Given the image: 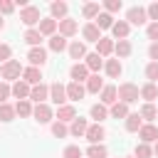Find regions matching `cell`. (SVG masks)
<instances>
[{"instance_id": "obj_1", "label": "cell", "mask_w": 158, "mask_h": 158, "mask_svg": "<svg viewBox=\"0 0 158 158\" xmlns=\"http://www.w3.org/2000/svg\"><path fill=\"white\" fill-rule=\"evenodd\" d=\"M22 64H20V59H10V62H5V64H0V77L5 79V81H17L20 77H22Z\"/></svg>"}, {"instance_id": "obj_2", "label": "cell", "mask_w": 158, "mask_h": 158, "mask_svg": "<svg viewBox=\"0 0 158 158\" xmlns=\"http://www.w3.org/2000/svg\"><path fill=\"white\" fill-rule=\"evenodd\" d=\"M116 96L121 99V104H133V101H138V86L136 84H131V81H123V84H118V89H116Z\"/></svg>"}, {"instance_id": "obj_3", "label": "cell", "mask_w": 158, "mask_h": 158, "mask_svg": "<svg viewBox=\"0 0 158 158\" xmlns=\"http://www.w3.org/2000/svg\"><path fill=\"white\" fill-rule=\"evenodd\" d=\"M20 20H22V25H25L27 30H32V27H35V25H40V20H42L40 7H35V5L22 7V10H20Z\"/></svg>"}, {"instance_id": "obj_4", "label": "cell", "mask_w": 158, "mask_h": 158, "mask_svg": "<svg viewBox=\"0 0 158 158\" xmlns=\"http://www.w3.org/2000/svg\"><path fill=\"white\" fill-rule=\"evenodd\" d=\"M126 22H128V25H146V22H148L146 7H141V5L128 7V10H126Z\"/></svg>"}, {"instance_id": "obj_5", "label": "cell", "mask_w": 158, "mask_h": 158, "mask_svg": "<svg viewBox=\"0 0 158 158\" xmlns=\"http://www.w3.org/2000/svg\"><path fill=\"white\" fill-rule=\"evenodd\" d=\"M27 59H30V67H37V69H42V64L47 62V49H44V47H30V52H27Z\"/></svg>"}, {"instance_id": "obj_6", "label": "cell", "mask_w": 158, "mask_h": 158, "mask_svg": "<svg viewBox=\"0 0 158 158\" xmlns=\"http://www.w3.org/2000/svg\"><path fill=\"white\" fill-rule=\"evenodd\" d=\"M49 99H52L57 106H64V104H67V86L59 84V81L49 84Z\"/></svg>"}, {"instance_id": "obj_7", "label": "cell", "mask_w": 158, "mask_h": 158, "mask_svg": "<svg viewBox=\"0 0 158 158\" xmlns=\"http://www.w3.org/2000/svg\"><path fill=\"white\" fill-rule=\"evenodd\" d=\"M32 116H35V121H40V123H49V121L54 118V111H52L49 104H37V106L32 109Z\"/></svg>"}, {"instance_id": "obj_8", "label": "cell", "mask_w": 158, "mask_h": 158, "mask_svg": "<svg viewBox=\"0 0 158 158\" xmlns=\"http://www.w3.org/2000/svg\"><path fill=\"white\" fill-rule=\"evenodd\" d=\"M104 136H106V128H104L101 123H89V128H86V133H84V138H86L91 146H94V143H101Z\"/></svg>"}, {"instance_id": "obj_9", "label": "cell", "mask_w": 158, "mask_h": 158, "mask_svg": "<svg viewBox=\"0 0 158 158\" xmlns=\"http://www.w3.org/2000/svg\"><path fill=\"white\" fill-rule=\"evenodd\" d=\"M57 30H59V35H62V37H74V35L79 32V25H77V20L64 17V20H59V22H57Z\"/></svg>"}, {"instance_id": "obj_10", "label": "cell", "mask_w": 158, "mask_h": 158, "mask_svg": "<svg viewBox=\"0 0 158 158\" xmlns=\"http://www.w3.org/2000/svg\"><path fill=\"white\" fill-rule=\"evenodd\" d=\"M69 77H72V81H77V84H84V81L89 79V69H86V64H84V62H77V64H72V69H69Z\"/></svg>"}, {"instance_id": "obj_11", "label": "cell", "mask_w": 158, "mask_h": 158, "mask_svg": "<svg viewBox=\"0 0 158 158\" xmlns=\"http://www.w3.org/2000/svg\"><path fill=\"white\" fill-rule=\"evenodd\" d=\"M30 89H32V86H30L27 81L17 79V81H15L12 86H10V94H12V96H15L17 101H25V99H30Z\"/></svg>"}, {"instance_id": "obj_12", "label": "cell", "mask_w": 158, "mask_h": 158, "mask_svg": "<svg viewBox=\"0 0 158 158\" xmlns=\"http://www.w3.org/2000/svg\"><path fill=\"white\" fill-rule=\"evenodd\" d=\"M99 104H104V106H114L116 101H118V96H116V86L114 84H104V89L99 91Z\"/></svg>"}, {"instance_id": "obj_13", "label": "cell", "mask_w": 158, "mask_h": 158, "mask_svg": "<svg viewBox=\"0 0 158 158\" xmlns=\"http://www.w3.org/2000/svg\"><path fill=\"white\" fill-rule=\"evenodd\" d=\"M138 138H141V143H156L158 141V128L153 126V123H143L141 126V131H138Z\"/></svg>"}, {"instance_id": "obj_14", "label": "cell", "mask_w": 158, "mask_h": 158, "mask_svg": "<svg viewBox=\"0 0 158 158\" xmlns=\"http://www.w3.org/2000/svg\"><path fill=\"white\" fill-rule=\"evenodd\" d=\"M22 81H27L30 86L42 84V69H37V67H25V69H22Z\"/></svg>"}, {"instance_id": "obj_15", "label": "cell", "mask_w": 158, "mask_h": 158, "mask_svg": "<svg viewBox=\"0 0 158 158\" xmlns=\"http://www.w3.org/2000/svg\"><path fill=\"white\" fill-rule=\"evenodd\" d=\"M47 99H49V86H47V84H37V86L30 89V101H35V104H44Z\"/></svg>"}, {"instance_id": "obj_16", "label": "cell", "mask_w": 158, "mask_h": 158, "mask_svg": "<svg viewBox=\"0 0 158 158\" xmlns=\"http://www.w3.org/2000/svg\"><path fill=\"white\" fill-rule=\"evenodd\" d=\"M57 121H62V123H72L74 118H77V109L72 106V104H64V106H57Z\"/></svg>"}, {"instance_id": "obj_17", "label": "cell", "mask_w": 158, "mask_h": 158, "mask_svg": "<svg viewBox=\"0 0 158 158\" xmlns=\"http://www.w3.org/2000/svg\"><path fill=\"white\" fill-rule=\"evenodd\" d=\"M37 32H40L42 37H52V35H57V20H52V17H42L40 25H37Z\"/></svg>"}, {"instance_id": "obj_18", "label": "cell", "mask_w": 158, "mask_h": 158, "mask_svg": "<svg viewBox=\"0 0 158 158\" xmlns=\"http://www.w3.org/2000/svg\"><path fill=\"white\" fill-rule=\"evenodd\" d=\"M84 64H86L89 74H99V69L104 67V57H99L96 52H91V54H86V57H84Z\"/></svg>"}, {"instance_id": "obj_19", "label": "cell", "mask_w": 158, "mask_h": 158, "mask_svg": "<svg viewBox=\"0 0 158 158\" xmlns=\"http://www.w3.org/2000/svg\"><path fill=\"white\" fill-rule=\"evenodd\" d=\"M84 94H86L84 84H77V81H69V84H67V99H69V101H81Z\"/></svg>"}, {"instance_id": "obj_20", "label": "cell", "mask_w": 158, "mask_h": 158, "mask_svg": "<svg viewBox=\"0 0 158 158\" xmlns=\"http://www.w3.org/2000/svg\"><path fill=\"white\" fill-rule=\"evenodd\" d=\"M81 35H84L86 42H99V40H101V30H99L94 22H86V25L81 27Z\"/></svg>"}, {"instance_id": "obj_21", "label": "cell", "mask_w": 158, "mask_h": 158, "mask_svg": "<svg viewBox=\"0 0 158 158\" xmlns=\"http://www.w3.org/2000/svg\"><path fill=\"white\" fill-rule=\"evenodd\" d=\"M67 49H69V57H72V59H77V62L86 57V44H84V42H79V40L69 42V47H67Z\"/></svg>"}, {"instance_id": "obj_22", "label": "cell", "mask_w": 158, "mask_h": 158, "mask_svg": "<svg viewBox=\"0 0 158 158\" xmlns=\"http://www.w3.org/2000/svg\"><path fill=\"white\" fill-rule=\"evenodd\" d=\"M104 69H106V77H109V79H118L121 72H123V67H121L118 59H106V62H104Z\"/></svg>"}, {"instance_id": "obj_23", "label": "cell", "mask_w": 158, "mask_h": 158, "mask_svg": "<svg viewBox=\"0 0 158 158\" xmlns=\"http://www.w3.org/2000/svg\"><path fill=\"white\" fill-rule=\"evenodd\" d=\"M123 126H126V131H128V133H138V131H141V126H143V118H141L138 114H128V116L123 118Z\"/></svg>"}, {"instance_id": "obj_24", "label": "cell", "mask_w": 158, "mask_h": 158, "mask_svg": "<svg viewBox=\"0 0 158 158\" xmlns=\"http://www.w3.org/2000/svg\"><path fill=\"white\" fill-rule=\"evenodd\" d=\"M86 128H89V121H86V118H81V116H77V118L72 121V126H69V133H72V136H77V138H81V136L86 133Z\"/></svg>"}, {"instance_id": "obj_25", "label": "cell", "mask_w": 158, "mask_h": 158, "mask_svg": "<svg viewBox=\"0 0 158 158\" xmlns=\"http://www.w3.org/2000/svg\"><path fill=\"white\" fill-rule=\"evenodd\" d=\"M67 10H69V5H67V2H62V0H57V2H52V5H49L52 20H57V22L67 17Z\"/></svg>"}, {"instance_id": "obj_26", "label": "cell", "mask_w": 158, "mask_h": 158, "mask_svg": "<svg viewBox=\"0 0 158 158\" xmlns=\"http://www.w3.org/2000/svg\"><path fill=\"white\" fill-rule=\"evenodd\" d=\"M128 30H131V25H128L126 20H118V22L111 25V35H114L116 40H126V37H128Z\"/></svg>"}, {"instance_id": "obj_27", "label": "cell", "mask_w": 158, "mask_h": 158, "mask_svg": "<svg viewBox=\"0 0 158 158\" xmlns=\"http://www.w3.org/2000/svg\"><path fill=\"white\" fill-rule=\"evenodd\" d=\"M131 42L128 40H116L114 42V54H116V59H123V57H128L131 54Z\"/></svg>"}, {"instance_id": "obj_28", "label": "cell", "mask_w": 158, "mask_h": 158, "mask_svg": "<svg viewBox=\"0 0 158 158\" xmlns=\"http://www.w3.org/2000/svg\"><path fill=\"white\" fill-rule=\"evenodd\" d=\"M84 89H86L89 94H99V91L104 89V79H101L99 74H89V79H86V84H84Z\"/></svg>"}, {"instance_id": "obj_29", "label": "cell", "mask_w": 158, "mask_h": 158, "mask_svg": "<svg viewBox=\"0 0 158 158\" xmlns=\"http://www.w3.org/2000/svg\"><path fill=\"white\" fill-rule=\"evenodd\" d=\"M138 94H141V99H146V104H153V99H158V86L148 81L138 89Z\"/></svg>"}, {"instance_id": "obj_30", "label": "cell", "mask_w": 158, "mask_h": 158, "mask_svg": "<svg viewBox=\"0 0 158 158\" xmlns=\"http://www.w3.org/2000/svg\"><path fill=\"white\" fill-rule=\"evenodd\" d=\"M111 52H114V40L101 37V40L96 42V54H99V57H109Z\"/></svg>"}, {"instance_id": "obj_31", "label": "cell", "mask_w": 158, "mask_h": 158, "mask_svg": "<svg viewBox=\"0 0 158 158\" xmlns=\"http://www.w3.org/2000/svg\"><path fill=\"white\" fill-rule=\"evenodd\" d=\"M67 47H69L67 37H62V35H52V37H49V49H52V52H64Z\"/></svg>"}, {"instance_id": "obj_32", "label": "cell", "mask_w": 158, "mask_h": 158, "mask_svg": "<svg viewBox=\"0 0 158 158\" xmlns=\"http://www.w3.org/2000/svg\"><path fill=\"white\" fill-rule=\"evenodd\" d=\"M89 116H91V118H94L96 123H101V121H104V118L109 116V109H106L104 104H94V106L89 109Z\"/></svg>"}, {"instance_id": "obj_33", "label": "cell", "mask_w": 158, "mask_h": 158, "mask_svg": "<svg viewBox=\"0 0 158 158\" xmlns=\"http://www.w3.org/2000/svg\"><path fill=\"white\" fill-rule=\"evenodd\" d=\"M94 25H96L99 30H111V25H114V15H109V12H99L96 20H94Z\"/></svg>"}, {"instance_id": "obj_34", "label": "cell", "mask_w": 158, "mask_h": 158, "mask_svg": "<svg viewBox=\"0 0 158 158\" xmlns=\"http://www.w3.org/2000/svg\"><path fill=\"white\" fill-rule=\"evenodd\" d=\"M32 109H35V106H32V101H30V99H25V101H17V104H15V114H17V116H22V118L32 116Z\"/></svg>"}, {"instance_id": "obj_35", "label": "cell", "mask_w": 158, "mask_h": 158, "mask_svg": "<svg viewBox=\"0 0 158 158\" xmlns=\"http://www.w3.org/2000/svg\"><path fill=\"white\" fill-rule=\"evenodd\" d=\"M138 116H141L143 121H148V123H151L153 118H158V109H156L153 104H143V106H141V111H138Z\"/></svg>"}, {"instance_id": "obj_36", "label": "cell", "mask_w": 158, "mask_h": 158, "mask_svg": "<svg viewBox=\"0 0 158 158\" xmlns=\"http://www.w3.org/2000/svg\"><path fill=\"white\" fill-rule=\"evenodd\" d=\"M106 156H109V151L104 143H94L86 148V158H106Z\"/></svg>"}, {"instance_id": "obj_37", "label": "cell", "mask_w": 158, "mask_h": 158, "mask_svg": "<svg viewBox=\"0 0 158 158\" xmlns=\"http://www.w3.org/2000/svg\"><path fill=\"white\" fill-rule=\"evenodd\" d=\"M131 111H128V106L126 104H121V101H116L111 109H109V116H114V118H126Z\"/></svg>"}, {"instance_id": "obj_38", "label": "cell", "mask_w": 158, "mask_h": 158, "mask_svg": "<svg viewBox=\"0 0 158 158\" xmlns=\"http://www.w3.org/2000/svg\"><path fill=\"white\" fill-rule=\"evenodd\" d=\"M101 12V7H99V2H86L84 7H81V15L86 17V20H96V15Z\"/></svg>"}, {"instance_id": "obj_39", "label": "cell", "mask_w": 158, "mask_h": 158, "mask_svg": "<svg viewBox=\"0 0 158 158\" xmlns=\"http://www.w3.org/2000/svg\"><path fill=\"white\" fill-rule=\"evenodd\" d=\"M22 40H25L30 47H40V42H42V35H40V32L32 27V30H27V32H25V37H22Z\"/></svg>"}, {"instance_id": "obj_40", "label": "cell", "mask_w": 158, "mask_h": 158, "mask_svg": "<svg viewBox=\"0 0 158 158\" xmlns=\"http://www.w3.org/2000/svg\"><path fill=\"white\" fill-rule=\"evenodd\" d=\"M15 116H17V114H15V106H12V104H0V121L7 123V121H12Z\"/></svg>"}, {"instance_id": "obj_41", "label": "cell", "mask_w": 158, "mask_h": 158, "mask_svg": "<svg viewBox=\"0 0 158 158\" xmlns=\"http://www.w3.org/2000/svg\"><path fill=\"white\" fill-rule=\"evenodd\" d=\"M133 158H153V148L148 143H138L133 151Z\"/></svg>"}, {"instance_id": "obj_42", "label": "cell", "mask_w": 158, "mask_h": 158, "mask_svg": "<svg viewBox=\"0 0 158 158\" xmlns=\"http://www.w3.org/2000/svg\"><path fill=\"white\" fill-rule=\"evenodd\" d=\"M52 133H54L57 138H64V136L69 133V126L62 123V121H54V123H52Z\"/></svg>"}, {"instance_id": "obj_43", "label": "cell", "mask_w": 158, "mask_h": 158, "mask_svg": "<svg viewBox=\"0 0 158 158\" xmlns=\"http://www.w3.org/2000/svg\"><path fill=\"white\" fill-rule=\"evenodd\" d=\"M146 79H148L151 84L158 81V62H151V64L146 67Z\"/></svg>"}, {"instance_id": "obj_44", "label": "cell", "mask_w": 158, "mask_h": 158, "mask_svg": "<svg viewBox=\"0 0 158 158\" xmlns=\"http://www.w3.org/2000/svg\"><path fill=\"white\" fill-rule=\"evenodd\" d=\"M84 153H81V148L79 146H67L64 151H62V158H81Z\"/></svg>"}, {"instance_id": "obj_45", "label": "cell", "mask_w": 158, "mask_h": 158, "mask_svg": "<svg viewBox=\"0 0 158 158\" xmlns=\"http://www.w3.org/2000/svg\"><path fill=\"white\" fill-rule=\"evenodd\" d=\"M118 10H121V0H106V2H104V12L114 15V12H118Z\"/></svg>"}, {"instance_id": "obj_46", "label": "cell", "mask_w": 158, "mask_h": 158, "mask_svg": "<svg viewBox=\"0 0 158 158\" xmlns=\"http://www.w3.org/2000/svg\"><path fill=\"white\" fill-rule=\"evenodd\" d=\"M10 96H12V94H10V84H7V81H0V104H7Z\"/></svg>"}, {"instance_id": "obj_47", "label": "cell", "mask_w": 158, "mask_h": 158, "mask_svg": "<svg viewBox=\"0 0 158 158\" xmlns=\"http://www.w3.org/2000/svg\"><path fill=\"white\" fill-rule=\"evenodd\" d=\"M15 10V2L12 0H0V15H10Z\"/></svg>"}, {"instance_id": "obj_48", "label": "cell", "mask_w": 158, "mask_h": 158, "mask_svg": "<svg viewBox=\"0 0 158 158\" xmlns=\"http://www.w3.org/2000/svg\"><path fill=\"white\" fill-rule=\"evenodd\" d=\"M10 57H12V49H10V44H0V62L5 64V62H10Z\"/></svg>"}, {"instance_id": "obj_49", "label": "cell", "mask_w": 158, "mask_h": 158, "mask_svg": "<svg viewBox=\"0 0 158 158\" xmlns=\"http://www.w3.org/2000/svg\"><path fill=\"white\" fill-rule=\"evenodd\" d=\"M146 15H148V20L158 22V2H151V5L146 7Z\"/></svg>"}, {"instance_id": "obj_50", "label": "cell", "mask_w": 158, "mask_h": 158, "mask_svg": "<svg viewBox=\"0 0 158 158\" xmlns=\"http://www.w3.org/2000/svg\"><path fill=\"white\" fill-rule=\"evenodd\" d=\"M146 35H148V40L158 42V22H151V25L146 27Z\"/></svg>"}, {"instance_id": "obj_51", "label": "cell", "mask_w": 158, "mask_h": 158, "mask_svg": "<svg viewBox=\"0 0 158 158\" xmlns=\"http://www.w3.org/2000/svg\"><path fill=\"white\" fill-rule=\"evenodd\" d=\"M148 57H151L153 62H158V42H151V44H148Z\"/></svg>"}, {"instance_id": "obj_52", "label": "cell", "mask_w": 158, "mask_h": 158, "mask_svg": "<svg viewBox=\"0 0 158 158\" xmlns=\"http://www.w3.org/2000/svg\"><path fill=\"white\" fill-rule=\"evenodd\" d=\"M153 156L158 158V141H156V146H153Z\"/></svg>"}, {"instance_id": "obj_53", "label": "cell", "mask_w": 158, "mask_h": 158, "mask_svg": "<svg viewBox=\"0 0 158 158\" xmlns=\"http://www.w3.org/2000/svg\"><path fill=\"white\" fill-rule=\"evenodd\" d=\"M2 25H5V22H2V15H0V30H2Z\"/></svg>"}, {"instance_id": "obj_54", "label": "cell", "mask_w": 158, "mask_h": 158, "mask_svg": "<svg viewBox=\"0 0 158 158\" xmlns=\"http://www.w3.org/2000/svg\"><path fill=\"white\" fill-rule=\"evenodd\" d=\"M126 158H133V156H126Z\"/></svg>"}, {"instance_id": "obj_55", "label": "cell", "mask_w": 158, "mask_h": 158, "mask_svg": "<svg viewBox=\"0 0 158 158\" xmlns=\"http://www.w3.org/2000/svg\"><path fill=\"white\" fill-rule=\"evenodd\" d=\"M156 86H158V81H156Z\"/></svg>"}]
</instances>
